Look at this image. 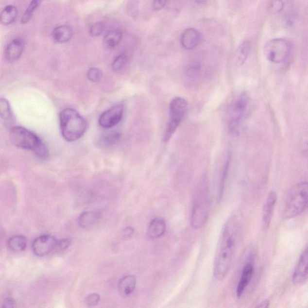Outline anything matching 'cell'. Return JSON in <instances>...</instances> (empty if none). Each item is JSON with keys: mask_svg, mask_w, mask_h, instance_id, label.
<instances>
[{"mask_svg": "<svg viewBox=\"0 0 308 308\" xmlns=\"http://www.w3.org/2000/svg\"><path fill=\"white\" fill-rule=\"evenodd\" d=\"M308 184L307 181L295 185L285 203L283 216L286 219L297 218L306 210L308 205Z\"/></svg>", "mask_w": 308, "mask_h": 308, "instance_id": "277c9868", "label": "cell"}, {"mask_svg": "<svg viewBox=\"0 0 308 308\" xmlns=\"http://www.w3.org/2000/svg\"><path fill=\"white\" fill-rule=\"evenodd\" d=\"M128 62L127 55L125 54H121L118 55L112 64V69L115 72L120 71L125 67Z\"/></svg>", "mask_w": 308, "mask_h": 308, "instance_id": "83f0119b", "label": "cell"}, {"mask_svg": "<svg viewBox=\"0 0 308 308\" xmlns=\"http://www.w3.org/2000/svg\"><path fill=\"white\" fill-rule=\"evenodd\" d=\"M25 42L21 38L15 39L7 45L5 50V57L9 62H16L24 51Z\"/></svg>", "mask_w": 308, "mask_h": 308, "instance_id": "5bb4252c", "label": "cell"}, {"mask_svg": "<svg viewBox=\"0 0 308 308\" xmlns=\"http://www.w3.org/2000/svg\"><path fill=\"white\" fill-rule=\"evenodd\" d=\"M105 29V25L103 22H96L90 28V34L93 37H97L102 34Z\"/></svg>", "mask_w": 308, "mask_h": 308, "instance_id": "f546056e", "label": "cell"}, {"mask_svg": "<svg viewBox=\"0 0 308 308\" xmlns=\"http://www.w3.org/2000/svg\"><path fill=\"white\" fill-rule=\"evenodd\" d=\"M254 274V257L251 254L247 259L246 264H244L242 270L241 275L240 278L236 289V295L240 298L243 295L245 290L251 282Z\"/></svg>", "mask_w": 308, "mask_h": 308, "instance_id": "30bf717a", "label": "cell"}, {"mask_svg": "<svg viewBox=\"0 0 308 308\" xmlns=\"http://www.w3.org/2000/svg\"><path fill=\"white\" fill-rule=\"evenodd\" d=\"M201 40V34L198 30L190 28L183 33L181 37V44L186 50H193L198 46Z\"/></svg>", "mask_w": 308, "mask_h": 308, "instance_id": "9a60e30c", "label": "cell"}, {"mask_svg": "<svg viewBox=\"0 0 308 308\" xmlns=\"http://www.w3.org/2000/svg\"><path fill=\"white\" fill-rule=\"evenodd\" d=\"M59 118L62 135L66 140L72 142L85 135L87 122L77 110L65 108L60 113Z\"/></svg>", "mask_w": 308, "mask_h": 308, "instance_id": "3957f363", "label": "cell"}, {"mask_svg": "<svg viewBox=\"0 0 308 308\" xmlns=\"http://www.w3.org/2000/svg\"><path fill=\"white\" fill-rule=\"evenodd\" d=\"M137 279L133 275H127L121 278L118 283L119 292L122 297H128L136 289Z\"/></svg>", "mask_w": 308, "mask_h": 308, "instance_id": "2e32d148", "label": "cell"}, {"mask_svg": "<svg viewBox=\"0 0 308 308\" xmlns=\"http://www.w3.org/2000/svg\"><path fill=\"white\" fill-rule=\"evenodd\" d=\"M120 138L121 135L120 133L114 132L110 133L108 135L103 136L101 138L99 142L100 145L102 146H104V147L115 145L120 140Z\"/></svg>", "mask_w": 308, "mask_h": 308, "instance_id": "484cf974", "label": "cell"}, {"mask_svg": "<svg viewBox=\"0 0 308 308\" xmlns=\"http://www.w3.org/2000/svg\"><path fill=\"white\" fill-rule=\"evenodd\" d=\"M57 240L50 235H43L37 237L33 243V251L38 257H44L54 251Z\"/></svg>", "mask_w": 308, "mask_h": 308, "instance_id": "8fae6325", "label": "cell"}, {"mask_svg": "<svg viewBox=\"0 0 308 308\" xmlns=\"http://www.w3.org/2000/svg\"><path fill=\"white\" fill-rule=\"evenodd\" d=\"M100 301V295L97 293H92L88 295L85 299L86 304L88 307H95Z\"/></svg>", "mask_w": 308, "mask_h": 308, "instance_id": "836d02e7", "label": "cell"}, {"mask_svg": "<svg viewBox=\"0 0 308 308\" xmlns=\"http://www.w3.org/2000/svg\"><path fill=\"white\" fill-rule=\"evenodd\" d=\"M72 28L68 25L55 27L52 31L53 39L60 44L69 42L72 36Z\"/></svg>", "mask_w": 308, "mask_h": 308, "instance_id": "d6986e66", "label": "cell"}, {"mask_svg": "<svg viewBox=\"0 0 308 308\" xmlns=\"http://www.w3.org/2000/svg\"><path fill=\"white\" fill-rule=\"evenodd\" d=\"M188 103L184 98L177 97L171 100L169 105V119L164 141L167 142L175 133L188 111Z\"/></svg>", "mask_w": 308, "mask_h": 308, "instance_id": "8992f818", "label": "cell"}, {"mask_svg": "<svg viewBox=\"0 0 308 308\" xmlns=\"http://www.w3.org/2000/svg\"><path fill=\"white\" fill-rule=\"evenodd\" d=\"M240 236V225L236 216H232L224 223L217 246L214 260L213 276L222 281L228 274L236 254Z\"/></svg>", "mask_w": 308, "mask_h": 308, "instance_id": "6da1fadb", "label": "cell"}, {"mask_svg": "<svg viewBox=\"0 0 308 308\" xmlns=\"http://www.w3.org/2000/svg\"><path fill=\"white\" fill-rule=\"evenodd\" d=\"M210 210V194L208 184L203 179L196 188L194 193L190 223L192 228L200 229L205 225Z\"/></svg>", "mask_w": 308, "mask_h": 308, "instance_id": "7a4b0ae2", "label": "cell"}, {"mask_svg": "<svg viewBox=\"0 0 308 308\" xmlns=\"http://www.w3.org/2000/svg\"><path fill=\"white\" fill-rule=\"evenodd\" d=\"M17 9L14 5H9L0 14V23L3 26H9L16 21Z\"/></svg>", "mask_w": 308, "mask_h": 308, "instance_id": "ffe728a7", "label": "cell"}, {"mask_svg": "<svg viewBox=\"0 0 308 308\" xmlns=\"http://www.w3.org/2000/svg\"><path fill=\"white\" fill-rule=\"evenodd\" d=\"M123 232V233H124L125 236L130 237L133 234L134 230L131 227H128V228H126Z\"/></svg>", "mask_w": 308, "mask_h": 308, "instance_id": "74e56055", "label": "cell"}, {"mask_svg": "<svg viewBox=\"0 0 308 308\" xmlns=\"http://www.w3.org/2000/svg\"><path fill=\"white\" fill-rule=\"evenodd\" d=\"M27 239L22 236H15L9 239L8 245L10 249L14 252H21L27 247Z\"/></svg>", "mask_w": 308, "mask_h": 308, "instance_id": "603a6c76", "label": "cell"}, {"mask_svg": "<svg viewBox=\"0 0 308 308\" xmlns=\"http://www.w3.org/2000/svg\"><path fill=\"white\" fill-rule=\"evenodd\" d=\"M168 0H154L153 9L154 11H160L166 6Z\"/></svg>", "mask_w": 308, "mask_h": 308, "instance_id": "e575fe53", "label": "cell"}, {"mask_svg": "<svg viewBox=\"0 0 308 308\" xmlns=\"http://www.w3.org/2000/svg\"><path fill=\"white\" fill-rule=\"evenodd\" d=\"M231 157L229 156L224 162L223 169L221 171V178H220L219 188V201L221 200L223 196L224 186H225L227 175H228L229 165H230Z\"/></svg>", "mask_w": 308, "mask_h": 308, "instance_id": "cb8c5ba5", "label": "cell"}, {"mask_svg": "<svg viewBox=\"0 0 308 308\" xmlns=\"http://www.w3.org/2000/svg\"><path fill=\"white\" fill-rule=\"evenodd\" d=\"M250 98L246 92L235 98L229 108L228 129L232 135L239 133L242 121L249 104Z\"/></svg>", "mask_w": 308, "mask_h": 308, "instance_id": "5b68a950", "label": "cell"}, {"mask_svg": "<svg viewBox=\"0 0 308 308\" xmlns=\"http://www.w3.org/2000/svg\"><path fill=\"white\" fill-rule=\"evenodd\" d=\"M10 136L12 143L17 147L32 151L34 153L44 144L35 134L21 127L12 128Z\"/></svg>", "mask_w": 308, "mask_h": 308, "instance_id": "52a82bcc", "label": "cell"}, {"mask_svg": "<svg viewBox=\"0 0 308 308\" xmlns=\"http://www.w3.org/2000/svg\"><path fill=\"white\" fill-rule=\"evenodd\" d=\"M251 50V43L249 41H244L239 45L236 53V64L239 67L243 65L246 62Z\"/></svg>", "mask_w": 308, "mask_h": 308, "instance_id": "7402d4cb", "label": "cell"}, {"mask_svg": "<svg viewBox=\"0 0 308 308\" xmlns=\"http://www.w3.org/2000/svg\"><path fill=\"white\" fill-rule=\"evenodd\" d=\"M72 240L68 238L60 240H57L56 246H55L54 251H64L69 247L70 244H71Z\"/></svg>", "mask_w": 308, "mask_h": 308, "instance_id": "d6a6232c", "label": "cell"}, {"mask_svg": "<svg viewBox=\"0 0 308 308\" xmlns=\"http://www.w3.org/2000/svg\"><path fill=\"white\" fill-rule=\"evenodd\" d=\"M166 223L165 219L161 218H155L151 222L148 229V236L152 239L160 238L165 234Z\"/></svg>", "mask_w": 308, "mask_h": 308, "instance_id": "e0dca14e", "label": "cell"}, {"mask_svg": "<svg viewBox=\"0 0 308 308\" xmlns=\"http://www.w3.org/2000/svg\"><path fill=\"white\" fill-rule=\"evenodd\" d=\"M201 69V64L199 62H194L189 66L188 70H187V75L191 79H195L198 76Z\"/></svg>", "mask_w": 308, "mask_h": 308, "instance_id": "4dcf8cb0", "label": "cell"}, {"mask_svg": "<svg viewBox=\"0 0 308 308\" xmlns=\"http://www.w3.org/2000/svg\"><path fill=\"white\" fill-rule=\"evenodd\" d=\"M122 37L123 34L121 30L119 29L111 30L103 37V44L107 49H114L120 44Z\"/></svg>", "mask_w": 308, "mask_h": 308, "instance_id": "44dd1931", "label": "cell"}, {"mask_svg": "<svg viewBox=\"0 0 308 308\" xmlns=\"http://www.w3.org/2000/svg\"><path fill=\"white\" fill-rule=\"evenodd\" d=\"M12 113L8 101L4 98H0V118L5 121L12 118Z\"/></svg>", "mask_w": 308, "mask_h": 308, "instance_id": "4316f807", "label": "cell"}, {"mask_svg": "<svg viewBox=\"0 0 308 308\" xmlns=\"http://www.w3.org/2000/svg\"><path fill=\"white\" fill-rule=\"evenodd\" d=\"M42 1L43 0H32L26 12H25L24 15H22L21 21V24H26L30 21L33 15H34V11H36L37 7L39 6V5L41 4Z\"/></svg>", "mask_w": 308, "mask_h": 308, "instance_id": "d4e9b609", "label": "cell"}, {"mask_svg": "<svg viewBox=\"0 0 308 308\" xmlns=\"http://www.w3.org/2000/svg\"><path fill=\"white\" fill-rule=\"evenodd\" d=\"M102 218V214L99 211L85 212L78 218V224L81 228H89L97 224Z\"/></svg>", "mask_w": 308, "mask_h": 308, "instance_id": "ac0fdd59", "label": "cell"}, {"mask_svg": "<svg viewBox=\"0 0 308 308\" xmlns=\"http://www.w3.org/2000/svg\"><path fill=\"white\" fill-rule=\"evenodd\" d=\"M197 3L198 4H203L204 2L206 1V0H196Z\"/></svg>", "mask_w": 308, "mask_h": 308, "instance_id": "f35d334b", "label": "cell"}, {"mask_svg": "<svg viewBox=\"0 0 308 308\" xmlns=\"http://www.w3.org/2000/svg\"><path fill=\"white\" fill-rule=\"evenodd\" d=\"M289 42L284 39H274L269 40L264 45L265 57L269 62L275 64H281L289 56Z\"/></svg>", "mask_w": 308, "mask_h": 308, "instance_id": "ba28073f", "label": "cell"}, {"mask_svg": "<svg viewBox=\"0 0 308 308\" xmlns=\"http://www.w3.org/2000/svg\"><path fill=\"white\" fill-rule=\"evenodd\" d=\"M270 304L269 300H265L257 305V308H268Z\"/></svg>", "mask_w": 308, "mask_h": 308, "instance_id": "8d00e7d4", "label": "cell"}, {"mask_svg": "<svg viewBox=\"0 0 308 308\" xmlns=\"http://www.w3.org/2000/svg\"><path fill=\"white\" fill-rule=\"evenodd\" d=\"M308 247L300 255L299 261L295 266L292 276V282L295 285H303L308 281Z\"/></svg>", "mask_w": 308, "mask_h": 308, "instance_id": "7c38bea8", "label": "cell"}, {"mask_svg": "<svg viewBox=\"0 0 308 308\" xmlns=\"http://www.w3.org/2000/svg\"><path fill=\"white\" fill-rule=\"evenodd\" d=\"M284 4L282 0H272L269 4V11L272 13L277 14L284 9Z\"/></svg>", "mask_w": 308, "mask_h": 308, "instance_id": "1f68e13d", "label": "cell"}, {"mask_svg": "<svg viewBox=\"0 0 308 308\" xmlns=\"http://www.w3.org/2000/svg\"><path fill=\"white\" fill-rule=\"evenodd\" d=\"M123 107L116 105L103 112L99 118V124L103 128H111L118 125L122 120Z\"/></svg>", "mask_w": 308, "mask_h": 308, "instance_id": "9c48e42d", "label": "cell"}, {"mask_svg": "<svg viewBox=\"0 0 308 308\" xmlns=\"http://www.w3.org/2000/svg\"><path fill=\"white\" fill-rule=\"evenodd\" d=\"M103 76V73L102 70L97 68H92L88 70L87 77L91 82H99Z\"/></svg>", "mask_w": 308, "mask_h": 308, "instance_id": "f1b7e54d", "label": "cell"}, {"mask_svg": "<svg viewBox=\"0 0 308 308\" xmlns=\"http://www.w3.org/2000/svg\"><path fill=\"white\" fill-rule=\"evenodd\" d=\"M277 202V194L274 191L269 192L265 201L262 215V227L264 231L269 228L274 216Z\"/></svg>", "mask_w": 308, "mask_h": 308, "instance_id": "4fadbf2b", "label": "cell"}, {"mask_svg": "<svg viewBox=\"0 0 308 308\" xmlns=\"http://www.w3.org/2000/svg\"><path fill=\"white\" fill-rule=\"evenodd\" d=\"M15 300L14 299H12V298H8V299H7L6 300H5L3 307L12 308L15 306Z\"/></svg>", "mask_w": 308, "mask_h": 308, "instance_id": "d590c367", "label": "cell"}]
</instances>
